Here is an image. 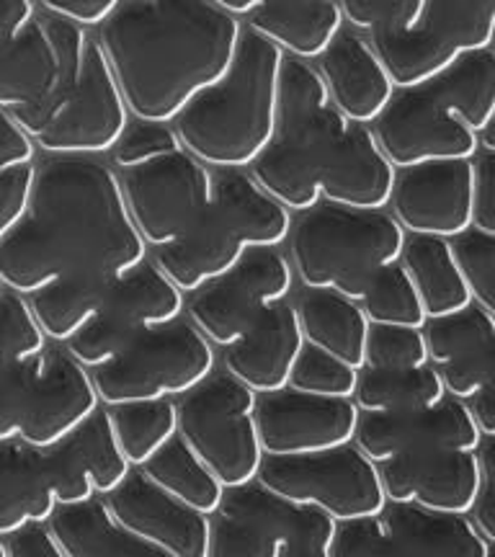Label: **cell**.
<instances>
[{
  "label": "cell",
  "mask_w": 495,
  "mask_h": 557,
  "mask_svg": "<svg viewBox=\"0 0 495 557\" xmlns=\"http://www.w3.org/2000/svg\"><path fill=\"white\" fill-rule=\"evenodd\" d=\"M145 259L116 171L96 158H52L37 165L29 207L0 243V282L29 297L67 278H122Z\"/></svg>",
  "instance_id": "cell-1"
},
{
  "label": "cell",
  "mask_w": 495,
  "mask_h": 557,
  "mask_svg": "<svg viewBox=\"0 0 495 557\" xmlns=\"http://www.w3.org/2000/svg\"><path fill=\"white\" fill-rule=\"evenodd\" d=\"M248 173L292 214L320 201L387 209L397 176L372 127L346 120L327 99L318 70L292 58L284 60L276 132Z\"/></svg>",
  "instance_id": "cell-2"
},
{
  "label": "cell",
  "mask_w": 495,
  "mask_h": 557,
  "mask_svg": "<svg viewBox=\"0 0 495 557\" xmlns=\"http://www.w3.org/2000/svg\"><path fill=\"white\" fill-rule=\"evenodd\" d=\"M240 37L243 21L209 0H124L99 45L132 120L173 124L230 73Z\"/></svg>",
  "instance_id": "cell-3"
},
{
  "label": "cell",
  "mask_w": 495,
  "mask_h": 557,
  "mask_svg": "<svg viewBox=\"0 0 495 557\" xmlns=\"http://www.w3.org/2000/svg\"><path fill=\"white\" fill-rule=\"evenodd\" d=\"M284 60L279 47L243 26L230 73L173 122L181 148L212 171H248L276 132Z\"/></svg>",
  "instance_id": "cell-4"
},
{
  "label": "cell",
  "mask_w": 495,
  "mask_h": 557,
  "mask_svg": "<svg viewBox=\"0 0 495 557\" xmlns=\"http://www.w3.org/2000/svg\"><path fill=\"white\" fill-rule=\"evenodd\" d=\"M295 214L269 197L248 171L214 173V197L178 243L158 250V269L188 297L225 276L250 250L287 243Z\"/></svg>",
  "instance_id": "cell-5"
},
{
  "label": "cell",
  "mask_w": 495,
  "mask_h": 557,
  "mask_svg": "<svg viewBox=\"0 0 495 557\" xmlns=\"http://www.w3.org/2000/svg\"><path fill=\"white\" fill-rule=\"evenodd\" d=\"M289 253L305 289H327L359 302L374 276L400 263L406 230L385 209H354L320 201L292 222Z\"/></svg>",
  "instance_id": "cell-6"
},
{
  "label": "cell",
  "mask_w": 495,
  "mask_h": 557,
  "mask_svg": "<svg viewBox=\"0 0 495 557\" xmlns=\"http://www.w3.org/2000/svg\"><path fill=\"white\" fill-rule=\"evenodd\" d=\"M88 45L86 29L50 13H37L0 50V109L11 111L32 139L52 122L78 83Z\"/></svg>",
  "instance_id": "cell-7"
},
{
  "label": "cell",
  "mask_w": 495,
  "mask_h": 557,
  "mask_svg": "<svg viewBox=\"0 0 495 557\" xmlns=\"http://www.w3.org/2000/svg\"><path fill=\"white\" fill-rule=\"evenodd\" d=\"M338 521L261 483L227 487L212 517V557H333Z\"/></svg>",
  "instance_id": "cell-8"
},
{
  "label": "cell",
  "mask_w": 495,
  "mask_h": 557,
  "mask_svg": "<svg viewBox=\"0 0 495 557\" xmlns=\"http://www.w3.org/2000/svg\"><path fill=\"white\" fill-rule=\"evenodd\" d=\"M258 395L230 374H209L181 395L178 438L225 487L256 483L267 455L256 426Z\"/></svg>",
  "instance_id": "cell-9"
},
{
  "label": "cell",
  "mask_w": 495,
  "mask_h": 557,
  "mask_svg": "<svg viewBox=\"0 0 495 557\" xmlns=\"http://www.w3.org/2000/svg\"><path fill=\"white\" fill-rule=\"evenodd\" d=\"M214 346L191 320L158 329L122 357L94 369V385L103 408L127 403L173 400L214 374Z\"/></svg>",
  "instance_id": "cell-10"
},
{
  "label": "cell",
  "mask_w": 495,
  "mask_h": 557,
  "mask_svg": "<svg viewBox=\"0 0 495 557\" xmlns=\"http://www.w3.org/2000/svg\"><path fill=\"white\" fill-rule=\"evenodd\" d=\"M493 34L495 0H429L413 29L369 41L400 90L426 86L465 54L491 50Z\"/></svg>",
  "instance_id": "cell-11"
},
{
  "label": "cell",
  "mask_w": 495,
  "mask_h": 557,
  "mask_svg": "<svg viewBox=\"0 0 495 557\" xmlns=\"http://www.w3.org/2000/svg\"><path fill=\"white\" fill-rule=\"evenodd\" d=\"M256 483L338 524L376 517L387 506L380 465L354 442L318 455L267 457Z\"/></svg>",
  "instance_id": "cell-12"
},
{
  "label": "cell",
  "mask_w": 495,
  "mask_h": 557,
  "mask_svg": "<svg viewBox=\"0 0 495 557\" xmlns=\"http://www.w3.org/2000/svg\"><path fill=\"white\" fill-rule=\"evenodd\" d=\"M184 292L158 269L156 261L145 259L116 282L107 308L78 336L67 341L65 351L94 372L122 357L137 341L176 323L184 318Z\"/></svg>",
  "instance_id": "cell-13"
},
{
  "label": "cell",
  "mask_w": 495,
  "mask_h": 557,
  "mask_svg": "<svg viewBox=\"0 0 495 557\" xmlns=\"http://www.w3.org/2000/svg\"><path fill=\"white\" fill-rule=\"evenodd\" d=\"M122 191L137 235L148 248H169L197 225L214 197V171L186 152L122 171Z\"/></svg>",
  "instance_id": "cell-14"
},
{
  "label": "cell",
  "mask_w": 495,
  "mask_h": 557,
  "mask_svg": "<svg viewBox=\"0 0 495 557\" xmlns=\"http://www.w3.org/2000/svg\"><path fill=\"white\" fill-rule=\"evenodd\" d=\"M470 517L389 504L376 517L338 524L333 557H487Z\"/></svg>",
  "instance_id": "cell-15"
},
{
  "label": "cell",
  "mask_w": 495,
  "mask_h": 557,
  "mask_svg": "<svg viewBox=\"0 0 495 557\" xmlns=\"http://www.w3.org/2000/svg\"><path fill=\"white\" fill-rule=\"evenodd\" d=\"M292 289V263L274 248H258L225 276L191 292L184 312L209 344L227 348L238 344L269 310L287 302Z\"/></svg>",
  "instance_id": "cell-16"
},
{
  "label": "cell",
  "mask_w": 495,
  "mask_h": 557,
  "mask_svg": "<svg viewBox=\"0 0 495 557\" xmlns=\"http://www.w3.org/2000/svg\"><path fill=\"white\" fill-rule=\"evenodd\" d=\"M132 122L99 39H90L81 78L52 122L34 137L37 150L52 158L109 156Z\"/></svg>",
  "instance_id": "cell-17"
},
{
  "label": "cell",
  "mask_w": 495,
  "mask_h": 557,
  "mask_svg": "<svg viewBox=\"0 0 495 557\" xmlns=\"http://www.w3.org/2000/svg\"><path fill=\"white\" fill-rule=\"evenodd\" d=\"M372 132L395 171L442 160H472L483 148L480 135L459 122L431 86L395 90Z\"/></svg>",
  "instance_id": "cell-18"
},
{
  "label": "cell",
  "mask_w": 495,
  "mask_h": 557,
  "mask_svg": "<svg viewBox=\"0 0 495 557\" xmlns=\"http://www.w3.org/2000/svg\"><path fill=\"white\" fill-rule=\"evenodd\" d=\"M361 410L354 400L315 398L284 387L258 395L256 426L267 457L318 455L351 444Z\"/></svg>",
  "instance_id": "cell-19"
},
{
  "label": "cell",
  "mask_w": 495,
  "mask_h": 557,
  "mask_svg": "<svg viewBox=\"0 0 495 557\" xmlns=\"http://www.w3.org/2000/svg\"><path fill=\"white\" fill-rule=\"evenodd\" d=\"M472 160H442L397 171L393 218L406 235L455 240L472 227Z\"/></svg>",
  "instance_id": "cell-20"
},
{
  "label": "cell",
  "mask_w": 495,
  "mask_h": 557,
  "mask_svg": "<svg viewBox=\"0 0 495 557\" xmlns=\"http://www.w3.org/2000/svg\"><path fill=\"white\" fill-rule=\"evenodd\" d=\"M480 442L483 434L467 403L449 395L434 408L408 410V413H361L354 436V444L374 465L438 449L478 451Z\"/></svg>",
  "instance_id": "cell-21"
},
{
  "label": "cell",
  "mask_w": 495,
  "mask_h": 557,
  "mask_svg": "<svg viewBox=\"0 0 495 557\" xmlns=\"http://www.w3.org/2000/svg\"><path fill=\"white\" fill-rule=\"evenodd\" d=\"M114 519L163 557H212V517L194 511L158 487L143 470L107 496Z\"/></svg>",
  "instance_id": "cell-22"
},
{
  "label": "cell",
  "mask_w": 495,
  "mask_h": 557,
  "mask_svg": "<svg viewBox=\"0 0 495 557\" xmlns=\"http://www.w3.org/2000/svg\"><path fill=\"white\" fill-rule=\"evenodd\" d=\"M380 478L389 504H413L429 511L470 517L485 472L478 451L438 449L389 459L380 465Z\"/></svg>",
  "instance_id": "cell-23"
},
{
  "label": "cell",
  "mask_w": 495,
  "mask_h": 557,
  "mask_svg": "<svg viewBox=\"0 0 495 557\" xmlns=\"http://www.w3.org/2000/svg\"><path fill=\"white\" fill-rule=\"evenodd\" d=\"M45 455L60 506L83 504L96 496L107 498L135 470L120 449L107 408L96 410L75 434Z\"/></svg>",
  "instance_id": "cell-24"
},
{
  "label": "cell",
  "mask_w": 495,
  "mask_h": 557,
  "mask_svg": "<svg viewBox=\"0 0 495 557\" xmlns=\"http://www.w3.org/2000/svg\"><path fill=\"white\" fill-rule=\"evenodd\" d=\"M429 364L436 369L449 398L470 400L493 382L495 315L467 305L465 310L423 325Z\"/></svg>",
  "instance_id": "cell-25"
},
{
  "label": "cell",
  "mask_w": 495,
  "mask_h": 557,
  "mask_svg": "<svg viewBox=\"0 0 495 557\" xmlns=\"http://www.w3.org/2000/svg\"><path fill=\"white\" fill-rule=\"evenodd\" d=\"M315 62L327 99L346 120L372 127L393 101L395 83L364 34L344 29Z\"/></svg>",
  "instance_id": "cell-26"
},
{
  "label": "cell",
  "mask_w": 495,
  "mask_h": 557,
  "mask_svg": "<svg viewBox=\"0 0 495 557\" xmlns=\"http://www.w3.org/2000/svg\"><path fill=\"white\" fill-rule=\"evenodd\" d=\"M101 408L94 377L65 348H50L45 374H41L34 403L21 429V442L47 451L65 442Z\"/></svg>",
  "instance_id": "cell-27"
},
{
  "label": "cell",
  "mask_w": 495,
  "mask_h": 557,
  "mask_svg": "<svg viewBox=\"0 0 495 557\" xmlns=\"http://www.w3.org/2000/svg\"><path fill=\"white\" fill-rule=\"evenodd\" d=\"M302 348L297 310L287 299L258 320L238 344L225 348V372L256 395L279 393L289 387L292 369Z\"/></svg>",
  "instance_id": "cell-28"
},
{
  "label": "cell",
  "mask_w": 495,
  "mask_h": 557,
  "mask_svg": "<svg viewBox=\"0 0 495 557\" xmlns=\"http://www.w3.org/2000/svg\"><path fill=\"white\" fill-rule=\"evenodd\" d=\"M246 29L271 41L284 58L315 62L346 29L338 0H263Z\"/></svg>",
  "instance_id": "cell-29"
},
{
  "label": "cell",
  "mask_w": 495,
  "mask_h": 557,
  "mask_svg": "<svg viewBox=\"0 0 495 557\" xmlns=\"http://www.w3.org/2000/svg\"><path fill=\"white\" fill-rule=\"evenodd\" d=\"M58 506L45 451L21 438L0 444V537L29 524H47Z\"/></svg>",
  "instance_id": "cell-30"
},
{
  "label": "cell",
  "mask_w": 495,
  "mask_h": 557,
  "mask_svg": "<svg viewBox=\"0 0 495 557\" xmlns=\"http://www.w3.org/2000/svg\"><path fill=\"white\" fill-rule=\"evenodd\" d=\"M295 310L305 344L331 354L333 359L359 372L364 369L369 320L359 302L336 292L308 289Z\"/></svg>",
  "instance_id": "cell-31"
},
{
  "label": "cell",
  "mask_w": 495,
  "mask_h": 557,
  "mask_svg": "<svg viewBox=\"0 0 495 557\" xmlns=\"http://www.w3.org/2000/svg\"><path fill=\"white\" fill-rule=\"evenodd\" d=\"M47 527L65 557H163L160 549L127 532L109 511L107 500L58 506Z\"/></svg>",
  "instance_id": "cell-32"
},
{
  "label": "cell",
  "mask_w": 495,
  "mask_h": 557,
  "mask_svg": "<svg viewBox=\"0 0 495 557\" xmlns=\"http://www.w3.org/2000/svg\"><path fill=\"white\" fill-rule=\"evenodd\" d=\"M400 263L416 284L429 320L455 315L472 305L470 289L451 253V240L413 235L406 240Z\"/></svg>",
  "instance_id": "cell-33"
},
{
  "label": "cell",
  "mask_w": 495,
  "mask_h": 557,
  "mask_svg": "<svg viewBox=\"0 0 495 557\" xmlns=\"http://www.w3.org/2000/svg\"><path fill=\"white\" fill-rule=\"evenodd\" d=\"M116 282L120 278L111 276L67 278V282H54L50 287L34 292L26 299H29V308L47 341L65 346L70 338L86 329L90 320L99 318Z\"/></svg>",
  "instance_id": "cell-34"
},
{
  "label": "cell",
  "mask_w": 495,
  "mask_h": 557,
  "mask_svg": "<svg viewBox=\"0 0 495 557\" xmlns=\"http://www.w3.org/2000/svg\"><path fill=\"white\" fill-rule=\"evenodd\" d=\"M444 107L475 135H487L495 116V54L480 50L465 54L436 81L426 83Z\"/></svg>",
  "instance_id": "cell-35"
},
{
  "label": "cell",
  "mask_w": 495,
  "mask_h": 557,
  "mask_svg": "<svg viewBox=\"0 0 495 557\" xmlns=\"http://www.w3.org/2000/svg\"><path fill=\"white\" fill-rule=\"evenodd\" d=\"M444 398V382L431 364L413 369L364 367L354 393V403L361 413H408V410L434 408Z\"/></svg>",
  "instance_id": "cell-36"
},
{
  "label": "cell",
  "mask_w": 495,
  "mask_h": 557,
  "mask_svg": "<svg viewBox=\"0 0 495 557\" xmlns=\"http://www.w3.org/2000/svg\"><path fill=\"white\" fill-rule=\"evenodd\" d=\"M158 487H163L169 496L181 504L194 508V511L214 517L225 498L227 487L214 478V472L207 468L201 459L186 447L176 436L165 444L150 462L139 468Z\"/></svg>",
  "instance_id": "cell-37"
},
{
  "label": "cell",
  "mask_w": 495,
  "mask_h": 557,
  "mask_svg": "<svg viewBox=\"0 0 495 557\" xmlns=\"http://www.w3.org/2000/svg\"><path fill=\"white\" fill-rule=\"evenodd\" d=\"M111 429L124 457L135 470L150 462L165 444L178 436L176 400L127 403V406L107 408Z\"/></svg>",
  "instance_id": "cell-38"
},
{
  "label": "cell",
  "mask_w": 495,
  "mask_h": 557,
  "mask_svg": "<svg viewBox=\"0 0 495 557\" xmlns=\"http://www.w3.org/2000/svg\"><path fill=\"white\" fill-rule=\"evenodd\" d=\"M369 325H397V329H423L429 323L416 284L403 263L387 267L374 276L364 297L359 299Z\"/></svg>",
  "instance_id": "cell-39"
},
{
  "label": "cell",
  "mask_w": 495,
  "mask_h": 557,
  "mask_svg": "<svg viewBox=\"0 0 495 557\" xmlns=\"http://www.w3.org/2000/svg\"><path fill=\"white\" fill-rule=\"evenodd\" d=\"M47 361H50V346L0 372V444L21 436Z\"/></svg>",
  "instance_id": "cell-40"
},
{
  "label": "cell",
  "mask_w": 495,
  "mask_h": 557,
  "mask_svg": "<svg viewBox=\"0 0 495 557\" xmlns=\"http://www.w3.org/2000/svg\"><path fill=\"white\" fill-rule=\"evenodd\" d=\"M47 346L50 341L41 333L29 299L0 282V372L45 351Z\"/></svg>",
  "instance_id": "cell-41"
},
{
  "label": "cell",
  "mask_w": 495,
  "mask_h": 557,
  "mask_svg": "<svg viewBox=\"0 0 495 557\" xmlns=\"http://www.w3.org/2000/svg\"><path fill=\"white\" fill-rule=\"evenodd\" d=\"M359 385V369H351L331 354L305 344L295 369H292L289 387L297 393L315 395V398L354 400Z\"/></svg>",
  "instance_id": "cell-42"
},
{
  "label": "cell",
  "mask_w": 495,
  "mask_h": 557,
  "mask_svg": "<svg viewBox=\"0 0 495 557\" xmlns=\"http://www.w3.org/2000/svg\"><path fill=\"white\" fill-rule=\"evenodd\" d=\"M451 253L470 289L472 302L495 315V235L483 230H465L451 240Z\"/></svg>",
  "instance_id": "cell-43"
},
{
  "label": "cell",
  "mask_w": 495,
  "mask_h": 557,
  "mask_svg": "<svg viewBox=\"0 0 495 557\" xmlns=\"http://www.w3.org/2000/svg\"><path fill=\"white\" fill-rule=\"evenodd\" d=\"M429 0H338L348 29L367 34H406L421 21Z\"/></svg>",
  "instance_id": "cell-44"
},
{
  "label": "cell",
  "mask_w": 495,
  "mask_h": 557,
  "mask_svg": "<svg viewBox=\"0 0 495 557\" xmlns=\"http://www.w3.org/2000/svg\"><path fill=\"white\" fill-rule=\"evenodd\" d=\"M429 364L423 329L369 325L367 364L369 369H413Z\"/></svg>",
  "instance_id": "cell-45"
},
{
  "label": "cell",
  "mask_w": 495,
  "mask_h": 557,
  "mask_svg": "<svg viewBox=\"0 0 495 557\" xmlns=\"http://www.w3.org/2000/svg\"><path fill=\"white\" fill-rule=\"evenodd\" d=\"M176 150H181V143L173 124L135 120L127 124L120 143L114 145V150L109 156L114 158L116 169L132 171L139 169V165L152 163V160L171 156Z\"/></svg>",
  "instance_id": "cell-46"
},
{
  "label": "cell",
  "mask_w": 495,
  "mask_h": 557,
  "mask_svg": "<svg viewBox=\"0 0 495 557\" xmlns=\"http://www.w3.org/2000/svg\"><path fill=\"white\" fill-rule=\"evenodd\" d=\"M34 178H37V163L18 165L0 173V243L13 233L29 207Z\"/></svg>",
  "instance_id": "cell-47"
},
{
  "label": "cell",
  "mask_w": 495,
  "mask_h": 557,
  "mask_svg": "<svg viewBox=\"0 0 495 557\" xmlns=\"http://www.w3.org/2000/svg\"><path fill=\"white\" fill-rule=\"evenodd\" d=\"M472 227L495 235V156L493 148H480L472 158Z\"/></svg>",
  "instance_id": "cell-48"
},
{
  "label": "cell",
  "mask_w": 495,
  "mask_h": 557,
  "mask_svg": "<svg viewBox=\"0 0 495 557\" xmlns=\"http://www.w3.org/2000/svg\"><path fill=\"white\" fill-rule=\"evenodd\" d=\"M41 11L54 18L70 21L81 29H101L120 11L124 0H37Z\"/></svg>",
  "instance_id": "cell-49"
},
{
  "label": "cell",
  "mask_w": 495,
  "mask_h": 557,
  "mask_svg": "<svg viewBox=\"0 0 495 557\" xmlns=\"http://www.w3.org/2000/svg\"><path fill=\"white\" fill-rule=\"evenodd\" d=\"M37 160V145L18 127L11 111L0 109V173Z\"/></svg>",
  "instance_id": "cell-50"
},
{
  "label": "cell",
  "mask_w": 495,
  "mask_h": 557,
  "mask_svg": "<svg viewBox=\"0 0 495 557\" xmlns=\"http://www.w3.org/2000/svg\"><path fill=\"white\" fill-rule=\"evenodd\" d=\"M9 557H65L47 524H29L5 537Z\"/></svg>",
  "instance_id": "cell-51"
},
{
  "label": "cell",
  "mask_w": 495,
  "mask_h": 557,
  "mask_svg": "<svg viewBox=\"0 0 495 557\" xmlns=\"http://www.w3.org/2000/svg\"><path fill=\"white\" fill-rule=\"evenodd\" d=\"M37 13V0H0V50H5Z\"/></svg>",
  "instance_id": "cell-52"
},
{
  "label": "cell",
  "mask_w": 495,
  "mask_h": 557,
  "mask_svg": "<svg viewBox=\"0 0 495 557\" xmlns=\"http://www.w3.org/2000/svg\"><path fill=\"white\" fill-rule=\"evenodd\" d=\"M467 408H470L472 418H475L480 434L483 436H495V382L478 389L470 400H465Z\"/></svg>",
  "instance_id": "cell-53"
},
{
  "label": "cell",
  "mask_w": 495,
  "mask_h": 557,
  "mask_svg": "<svg viewBox=\"0 0 495 557\" xmlns=\"http://www.w3.org/2000/svg\"><path fill=\"white\" fill-rule=\"evenodd\" d=\"M209 3L212 5H218L220 11H225V13H230V16H235V18H246V16H250V13H253L258 5L263 3V0H209Z\"/></svg>",
  "instance_id": "cell-54"
},
{
  "label": "cell",
  "mask_w": 495,
  "mask_h": 557,
  "mask_svg": "<svg viewBox=\"0 0 495 557\" xmlns=\"http://www.w3.org/2000/svg\"><path fill=\"white\" fill-rule=\"evenodd\" d=\"M0 557H9V545H5V537H0Z\"/></svg>",
  "instance_id": "cell-55"
}]
</instances>
